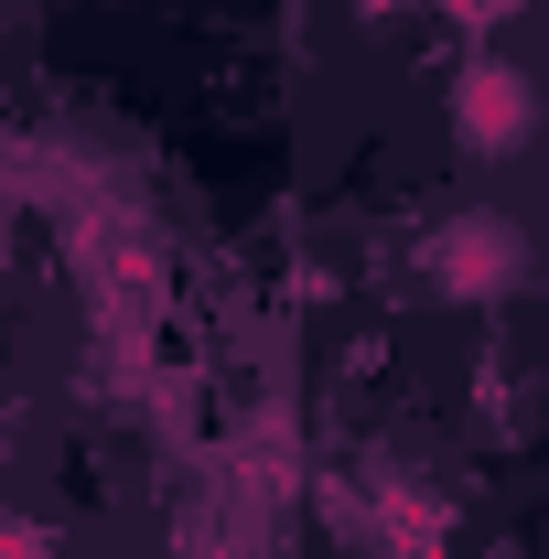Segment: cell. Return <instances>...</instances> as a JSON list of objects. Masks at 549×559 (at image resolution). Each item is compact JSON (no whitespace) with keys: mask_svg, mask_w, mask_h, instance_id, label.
Wrapping results in <instances>:
<instances>
[{"mask_svg":"<svg viewBox=\"0 0 549 559\" xmlns=\"http://www.w3.org/2000/svg\"><path fill=\"white\" fill-rule=\"evenodd\" d=\"M420 280H431L442 301H495V290H517V280H528V237H517V215H495V205L453 215V226L420 248Z\"/></svg>","mask_w":549,"mask_h":559,"instance_id":"1","label":"cell"},{"mask_svg":"<svg viewBox=\"0 0 549 559\" xmlns=\"http://www.w3.org/2000/svg\"><path fill=\"white\" fill-rule=\"evenodd\" d=\"M453 130H464L475 162H517L539 140V86L506 66V55H475V66L453 75Z\"/></svg>","mask_w":549,"mask_h":559,"instance_id":"2","label":"cell"},{"mask_svg":"<svg viewBox=\"0 0 549 559\" xmlns=\"http://www.w3.org/2000/svg\"><path fill=\"white\" fill-rule=\"evenodd\" d=\"M0 559H44V538H33L22 516H0Z\"/></svg>","mask_w":549,"mask_h":559,"instance_id":"3","label":"cell"}]
</instances>
